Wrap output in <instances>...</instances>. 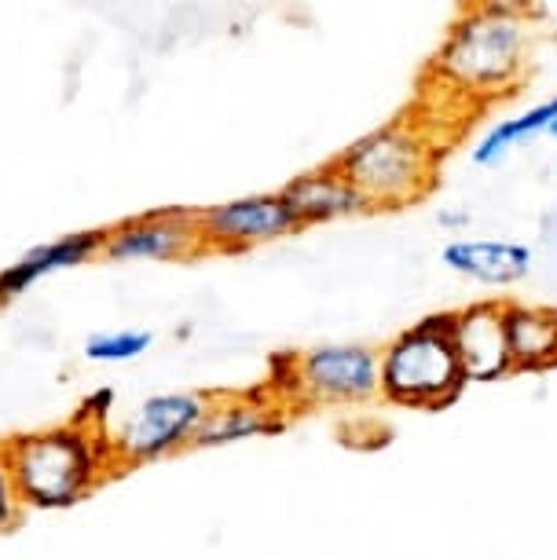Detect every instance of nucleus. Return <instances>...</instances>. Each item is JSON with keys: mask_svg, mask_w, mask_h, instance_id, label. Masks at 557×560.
<instances>
[{"mask_svg": "<svg viewBox=\"0 0 557 560\" xmlns=\"http://www.w3.org/2000/svg\"><path fill=\"white\" fill-rule=\"evenodd\" d=\"M100 253H103V231H73V235H62L56 242H45V246H34L15 264H8V268L0 271V301L30 290L34 282H40L51 271L81 268V264H89L92 257H100Z\"/></svg>", "mask_w": 557, "mask_h": 560, "instance_id": "nucleus-14", "label": "nucleus"}, {"mask_svg": "<svg viewBox=\"0 0 557 560\" xmlns=\"http://www.w3.org/2000/svg\"><path fill=\"white\" fill-rule=\"evenodd\" d=\"M455 352L469 385H496L513 374L507 326H502V298L473 301L455 308Z\"/></svg>", "mask_w": 557, "mask_h": 560, "instance_id": "nucleus-9", "label": "nucleus"}, {"mask_svg": "<svg viewBox=\"0 0 557 560\" xmlns=\"http://www.w3.org/2000/svg\"><path fill=\"white\" fill-rule=\"evenodd\" d=\"M202 253L198 213L181 206L151 209L103 231L107 260H192Z\"/></svg>", "mask_w": 557, "mask_h": 560, "instance_id": "nucleus-8", "label": "nucleus"}, {"mask_svg": "<svg viewBox=\"0 0 557 560\" xmlns=\"http://www.w3.org/2000/svg\"><path fill=\"white\" fill-rule=\"evenodd\" d=\"M111 410H114V388H96V393H89L81 399V407L73 410L70 421H78V425H85V429H107Z\"/></svg>", "mask_w": 557, "mask_h": 560, "instance_id": "nucleus-18", "label": "nucleus"}, {"mask_svg": "<svg viewBox=\"0 0 557 560\" xmlns=\"http://www.w3.org/2000/svg\"><path fill=\"white\" fill-rule=\"evenodd\" d=\"M502 326H507L513 374H550L557 370V308L502 301Z\"/></svg>", "mask_w": 557, "mask_h": 560, "instance_id": "nucleus-13", "label": "nucleus"}, {"mask_svg": "<svg viewBox=\"0 0 557 560\" xmlns=\"http://www.w3.org/2000/svg\"><path fill=\"white\" fill-rule=\"evenodd\" d=\"M437 220H440V224H444V228H462L469 217H466V209H440Z\"/></svg>", "mask_w": 557, "mask_h": 560, "instance_id": "nucleus-19", "label": "nucleus"}, {"mask_svg": "<svg viewBox=\"0 0 557 560\" xmlns=\"http://www.w3.org/2000/svg\"><path fill=\"white\" fill-rule=\"evenodd\" d=\"M23 516V502H19L15 491V477H12V465H8V451L0 443V532H12Z\"/></svg>", "mask_w": 557, "mask_h": 560, "instance_id": "nucleus-17", "label": "nucleus"}, {"mask_svg": "<svg viewBox=\"0 0 557 560\" xmlns=\"http://www.w3.org/2000/svg\"><path fill=\"white\" fill-rule=\"evenodd\" d=\"M298 231L287 202L279 191L250 195L235 202H220L198 209V235H202V253H246L268 246L276 238H287Z\"/></svg>", "mask_w": 557, "mask_h": 560, "instance_id": "nucleus-7", "label": "nucleus"}, {"mask_svg": "<svg viewBox=\"0 0 557 560\" xmlns=\"http://www.w3.org/2000/svg\"><path fill=\"white\" fill-rule=\"evenodd\" d=\"M554 121H557V96L535 103V107L513 114V118L496 121L477 143H473V151H469L473 165H485L488 168V165L502 162V158H507L513 147L529 143L532 136H539V132H550Z\"/></svg>", "mask_w": 557, "mask_h": 560, "instance_id": "nucleus-15", "label": "nucleus"}, {"mask_svg": "<svg viewBox=\"0 0 557 560\" xmlns=\"http://www.w3.org/2000/svg\"><path fill=\"white\" fill-rule=\"evenodd\" d=\"M213 407L209 393H162L143 399L132 415H125V421L111 432V447L114 462L121 469L147 462H162L170 454L192 447L198 425Z\"/></svg>", "mask_w": 557, "mask_h": 560, "instance_id": "nucleus-5", "label": "nucleus"}, {"mask_svg": "<svg viewBox=\"0 0 557 560\" xmlns=\"http://www.w3.org/2000/svg\"><path fill=\"white\" fill-rule=\"evenodd\" d=\"M301 396L315 407L371 404L382 396V359L371 345H315L298 352Z\"/></svg>", "mask_w": 557, "mask_h": 560, "instance_id": "nucleus-6", "label": "nucleus"}, {"mask_svg": "<svg viewBox=\"0 0 557 560\" xmlns=\"http://www.w3.org/2000/svg\"><path fill=\"white\" fill-rule=\"evenodd\" d=\"M440 264L480 287H518L532 275L535 253L513 238H451L440 249Z\"/></svg>", "mask_w": 557, "mask_h": 560, "instance_id": "nucleus-11", "label": "nucleus"}, {"mask_svg": "<svg viewBox=\"0 0 557 560\" xmlns=\"http://www.w3.org/2000/svg\"><path fill=\"white\" fill-rule=\"evenodd\" d=\"M330 165L371 202L374 213H396L433 191L440 147L429 121L404 114L352 140Z\"/></svg>", "mask_w": 557, "mask_h": 560, "instance_id": "nucleus-3", "label": "nucleus"}, {"mask_svg": "<svg viewBox=\"0 0 557 560\" xmlns=\"http://www.w3.org/2000/svg\"><path fill=\"white\" fill-rule=\"evenodd\" d=\"M279 195H282V202H287L298 231L374 213L371 202H367L334 165H320V168H309V173L293 176Z\"/></svg>", "mask_w": 557, "mask_h": 560, "instance_id": "nucleus-10", "label": "nucleus"}, {"mask_svg": "<svg viewBox=\"0 0 557 560\" xmlns=\"http://www.w3.org/2000/svg\"><path fill=\"white\" fill-rule=\"evenodd\" d=\"M151 345H154V334H147V330L92 334L85 341V355L92 363H129V359H140Z\"/></svg>", "mask_w": 557, "mask_h": 560, "instance_id": "nucleus-16", "label": "nucleus"}, {"mask_svg": "<svg viewBox=\"0 0 557 560\" xmlns=\"http://www.w3.org/2000/svg\"><path fill=\"white\" fill-rule=\"evenodd\" d=\"M535 23L518 4H469L448 26L429 81L440 92L469 103L510 96L529 70Z\"/></svg>", "mask_w": 557, "mask_h": 560, "instance_id": "nucleus-1", "label": "nucleus"}, {"mask_svg": "<svg viewBox=\"0 0 557 560\" xmlns=\"http://www.w3.org/2000/svg\"><path fill=\"white\" fill-rule=\"evenodd\" d=\"M23 510H70L118 472L107 429L78 421L4 440Z\"/></svg>", "mask_w": 557, "mask_h": 560, "instance_id": "nucleus-2", "label": "nucleus"}, {"mask_svg": "<svg viewBox=\"0 0 557 560\" xmlns=\"http://www.w3.org/2000/svg\"><path fill=\"white\" fill-rule=\"evenodd\" d=\"M550 140H557V121L550 125Z\"/></svg>", "mask_w": 557, "mask_h": 560, "instance_id": "nucleus-20", "label": "nucleus"}, {"mask_svg": "<svg viewBox=\"0 0 557 560\" xmlns=\"http://www.w3.org/2000/svg\"><path fill=\"white\" fill-rule=\"evenodd\" d=\"M455 312H433L401 330L382 359V399L404 410H448L466 393L469 377L455 352Z\"/></svg>", "mask_w": 557, "mask_h": 560, "instance_id": "nucleus-4", "label": "nucleus"}, {"mask_svg": "<svg viewBox=\"0 0 557 560\" xmlns=\"http://www.w3.org/2000/svg\"><path fill=\"white\" fill-rule=\"evenodd\" d=\"M287 429V415L268 393L213 396V407L198 425L192 447H231L250 436H276Z\"/></svg>", "mask_w": 557, "mask_h": 560, "instance_id": "nucleus-12", "label": "nucleus"}]
</instances>
